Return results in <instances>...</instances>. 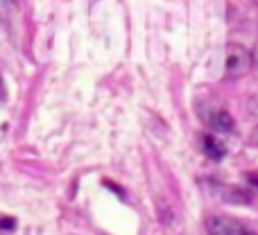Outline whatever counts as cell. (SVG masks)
Instances as JSON below:
<instances>
[{"label":"cell","instance_id":"obj_1","mask_svg":"<svg viewBox=\"0 0 258 235\" xmlns=\"http://www.w3.org/2000/svg\"><path fill=\"white\" fill-rule=\"evenodd\" d=\"M224 66H227L229 77H242L245 72L251 70V66H254V54L240 43H229Z\"/></svg>","mask_w":258,"mask_h":235},{"label":"cell","instance_id":"obj_2","mask_svg":"<svg viewBox=\"0 0 258 235\" xmlns=\"http://www.w3.org/2000/svg\"><path fill=\"white\" fill-rule=\"evenodd\" d=\"M206 233L209 235H254V231L245 226L242 222L224 215H211L206 219Z\"/></svg>","mask_w":258,"mask_h":235},{"label":"cell","instance_id":"obj_3","mask_svg":"<svg viewBox=\"0 0 258 235\" xmlns=\"http://www.w3.org/2000/svg\"><path fill=\"white\" fill-rule=\"evenodd\" d=\"M204 120H206V124L218 133L233 131V118H231V113L224 111V109H213V111L204 113Z\"/></svg>","mask_w":258,"mask_h":235},{"label":"cell","instance_id":"obj_4","mask_svg":"<svg viewBox=\"0 0 258 235\" xmlns=\"http://www.w3.org/2000/svg\"><path fill=\"white\" fill-rule=\"evenodd\" d=\"M202 149H204V154L209 156V159H213V161H220L224 154H227V147H224L222 140H218L215 136H204L202 138Z\"/></svg>","mask_w":258,"mask_h":235},{"label":"cell","instance_id":"obj_5","mask_svg":"<svg viewBox=\"0 0 258 235\" xmlns=\"http://www.w3.org/2000/svg\"><path fill=\"white\" fill-rule=\"evenodd\" d=\"M222 199L224 201H229V204H240V206H245V204H249L251 201V195L247 190H242V188H236V186H224L222 190Z\"/></svg>","mask_w":258,"mask_h":235},{"label":"cell","instance_id":"obj_6","mask_svg":"<svg viewBox=\"0 0 258 235\" xmlns=\"http://www.w3.org/2000/svg\"><path fill=\"white\" fill-rule=\"evenodd\" d=\"M14 226H16V219L3 217V215H0V231H12Z\"/></svg>","mask_w":258,"mask_h":235},{"label":"cell","instance_id":"obj_7","mask_svg":"<svg viewBox=\"0 0 258 235\" xmlns=\"http://www.w3.org/2000/svg\"><path fill=\"white\" fill-rule=\"evenodd\" d=\"M251 142H254V145H258V127L254 129V131H251Z\"/></svg>","mask_w":258,"mask_h":235}]
</instances>
